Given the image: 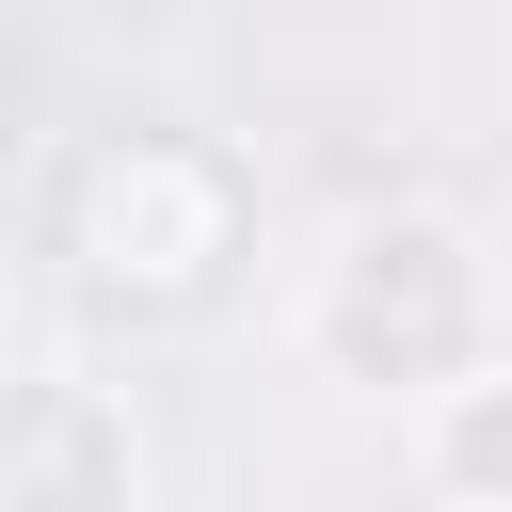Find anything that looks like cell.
Masks as SVG:
<instances>
[{
    "mask_svg": "<svg viewBox=\"0 0 512 512\" xmlns=\"http://www.w3.org/2000/svg\"><path fill=\"white\" fill-rule=\"evenodd\" d=\"M0 512H144V416H128V384H96L64 336H32V368H16Z\"/></svg>",
    "mask_w": 512,
    "mask_h": 512,
    "instance_id": "3",
    "label": "cell"
},
{
    "mask_svg": "<svg viewBox=\"0 0 512 512\" xmlns=\"http://www.w3.org/2000/svg\"><path fill=\"white\" fill-rule=\"evenodd\" d=\"M256 272V160L208 128H64L32 176V288L96 336H192Z\"/></svg>",
    "mask_w": 512,
    "mask_h": 512,
    "instance_id": "1",
    "label": "cell"
},
{
    "mask_svg": "<svg viewBox=\"0 0 512 512\" xmlns=\"http://www.w3.org/2000/svg\"><path fill=\"white\" fill-rule=\"evenodd\" d=\"M416 480L448 512H512V352L464 368L448 400H416Z\"/></svg>",
    "mask_w": 512,
    "mask_h": 512,
    "instance_id": "4",
    "label": "cell"
},
{
    "mask_svg": "<svg viewBox=\"0 0 512 512\" xmlns=\"http://www.w3.org/2000/svg\"><path fill=\"white\" fill-rule=\"evenodd\" d=\"M304 368L320 384H368V400H448L464 368H496V272H480V224L464 208H352L320 256H304Z\"/></svg>",
    "mask_w": 512,
    "mask_h": 512,
    "instance_id": "2",
    "label": "cell"
}]
</instances>
